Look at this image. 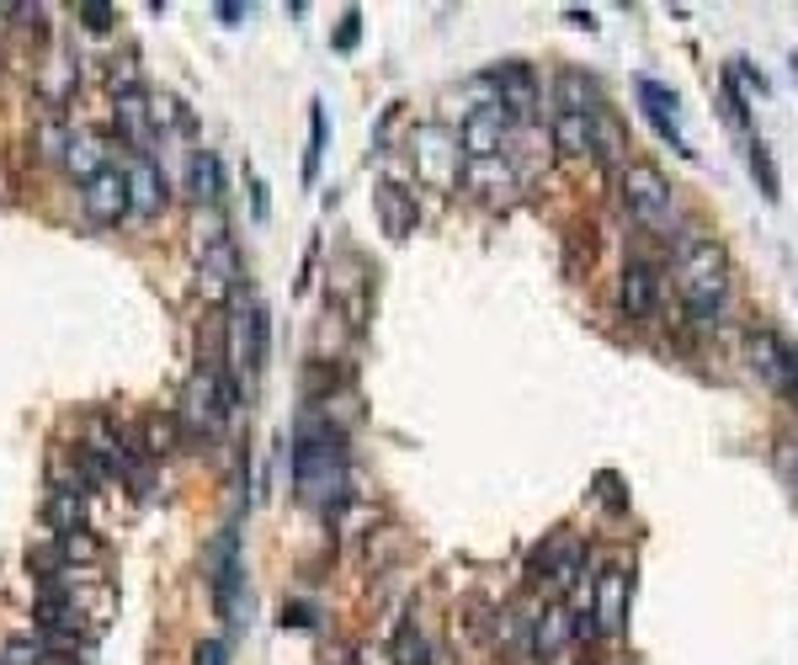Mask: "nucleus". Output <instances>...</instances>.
I'll use <instances>...</instances> for the list:
<instances>
[{
    "instance_id": "obj_30",
    "label": "nucleus",
    "mask_w": 798,
    "mask_h": 665,
    "mask_svg": "<svg viewBox=\"0 0 798 665\" xmlns=\"http://www.w3.org/2000/svg\"><path fill=\"white\" fill-rule=\"evenodd\" d=\"M288 623H293V629H310V623H314V612H310V607H299V601H293V607H282V629H288Z\"/></svg>"
},
{
    "instance_id": "obj_32",
    "label": "nucleus",
    "mask_w": 798,
    "mask_h": 665,
    "mask_svg": "<svg viewBox=\"0 0 798 665\" xmlns=\"http://www.w3.org/2000/svg\"><path fill=\"white\" fill-rule=\"evenodd\" d=\"M357 22H362V16L347 11V22H341V33H336V48H351V43H357Z\"/></svg>"
},
{
    "instance_id": "obj_18",
    "label": "nucleus",
    "mask_w": 798,
    "mask_h": 665,
    "mask_svg": "<svg viewBox=\"0 0 798 665\" xmlns=\"http://www.w3.org/2000/svg\"><path fill=\"white\" fill-rule=\"evenodd\" d=\"M240 336H245V368H250V373H261V368H267V357H272V319H267V309H261V304H250V309H245Z\"/></svg>"
},
{
    "instance_id": "obj_34",
    "label": "nucleus",
    "mask_w": 798,
    "mask_h": 665,
    "mask_svg": "<svg viewBox=\"0 0 798 665\" xmlns=\"http://www.w3.org/2000/svg\"><path fill=\"white\" fill-rule=\"evenodd\" d=\"M794 80H798V59H794Z\"/></svg>"
},
{
    "instance_id": "obj_29",
    "label": "nucleus",
    "mask_w": 798,
    "mask_h": 665,
    "mask_svg": "<svg viewBox=\"0 0 798 665\" xmlns=\"http://www.w3.org/2000/svg\"><path fill=\"white\" fill-rule=\"evenodd\" d=\"M192 661H198V665H229V650H224V639H203Z\"/></svg>"
},
{
    "instance_id": "obj_21",
    "label": "nucleus",
    "mask_w": 798,
    "mask_h": 665,
    "mask_svg": "<svg viewBox=\"0 0 798 665\" xmlns=\"http://www.w3.org/2000/svg\"><path fill=\"white\" fill-rule=\"evenodd\" d=\"M149 112H155V134H160V128H176V134H192V128H198V117H192V112H187V102H181V97H171V91L149 97Z\"/></svg>"
},
{
    "instance_id": "obj_15",
    "label": "nucleus",
    "mask_w": 798,
    "mask_h": 665,
    "mask_svg": "<svg viewBox=\"0 0 798 665\" xmlns=\"http://www.w3.org/2000/svg\"><path fill=\"white\" fill-rule=\"evenodd\" d=\"M554 144L559 155H570V160L596 155V117H586V112H554Z\"/></svg>"
},
{
    "instance_id": "obj_23",
    "label": "nucleus",
    "mask_w": 798,
    "mask_h": 665,
    "mask_svg": "<svg viewBox=\"0 0 798 665\" xmlns=\"http://www.w3.org/2000/svg\"><path fill=\"white\" fill-rule=\"evenodd\" d=\"M319 155H325V102H310V149H304V181L319 176Z\"/></svg>"
},
{
    "instance_id": "obj_28",
    "label": "nucleus",
    "mask_w": 798,
    "mask_h": 665,
    "mask_svg": "<svg viewBox=\"0 0 798 665\" xmlns=\"http://www.w3.org/2000/svg\"><path fill=\"white\" fill-rule=\"evenodd\" d=\"M729 75H734V80H745V86H751L756 97H766V75L756 70L751 59H734V65H729Z\"/></svg>"
},
{
    "instance_id": "obj_22",
    "label": "nucleus",
    "mask_w": 798,
    "mask_h": 665,
    "mask_svg": "<svg viewBox=\"0 0 798 665\" xmlns=\"http://www.w3.org/2000/svg\"><path fill=\"white\" fill-rule=\"evenodd\" d=\"M745 149H751V171H756V181H762V198H766V203H777V198H783V176H777V166H772V149H766V139L756 134Z\"/></svg>"
},
{
    "instance_id": "obj_14",
    "label": "nucleus",
    "mask_w": 798,
    "mask_h": 665,
    "mask_svg": "<svg viewBox=\"0 0 798 665\" xmlns=\"http://www.w3.org/2000/svg\"><path fill=\"white\" fill-rule=\"evenodd\" d=\"M112 149H117V144H106V139H97V134H86V128H75L70 149H65V166H70V171L80 176V187H86L91 176H102L106 166H112Z\"/></svg>"
},
{
    "instance_id": "obj_24",
    "label": "nucleus",
    "mask_w": 798,
    "mask_h": 665,
    "mask_svg": "<svg viewBox=\"0 0 798 665\" xmlns=\"http://www.w3.org/2000/svg\"><path fill=\"white\" fill-rule=\"evenodd\" d=\"M75 80H80V70H75V65H65V59H54V65H48V75H43L48 102H65V97L75 91Z\"/></svg>"
},
{
    "instance_id": "obj_25",
    "label": "nucleus",
    "mask_w": 798,
    "mask_h": 665,
    "mask_svg": "<svg viewBox=\"0 0 798 665\" xmlns=\"http://www.w3.org/2000/svg\"><path fill=\"white\" fill-rule=\"evenodd\" d=\"M394 655H400V665H426V639L411 633V623H400V633H394Z\"/></svg>"
},
{
    "instance_id": "obj_2",
    "label": "nucleus",
    "mask_w": 798,
    "mask_h": 665,
    "mask_svg": "<svg viewBox=\"0 0 798 665\" xmlns=\"http://www.w3.org/2000/svg\"><path fill=\"white\" fill-rule=\"evenodd\" d=\"M676 293L697 325H713L729 298V256L708 235H682L676 240Z\"/></svg>"
},
{
    "instance_id": "obj_12",
    "label": "nucleus",
    "mask_w": 798,
    "mask_h": 665,
    "mask_svg": "<svg viewBox=\"0 0 798 665\" xmlns=\"http://www.w3.org/2000/svg\"><path fill=\"white\" fill-rule=\"evenodd\" d=\"M373 208L383 218V235H394V240H405V235H416V192H405V187H394V181H383L373 187Z\"/></svg>"
},
{
    "instance_id": "obj_3",
    "label": "nucleus",
    "mask_w": 798,
    "mask_h": 665,
    "mask_svg": "<svg viewBox=\"0 0 798 665\" xmlns=\"http://www.w3.org/2000/svg\"><path fill=\"white\" fill-rule=\"evenodd\" d=\"M618 198H623L628 218L644 224V229H665L671 213H676V187L650 160H623L618 166Z\"/></svg>"
},
{
    "instance_id": "obj_27",
    "label": "nucleus",
    "mask_w": 798,
    "mask_h": 665,
    "mask_svg": "<svg viewBox=\"0 0 798 665\" xmlns=\"http://www.w3.org/2000/svg\"><path fill=\"white\" fill-rule=\"evenodd\" d=\"M75 16H80V22H86L91 33H106V27L117 22V11H112L106 0H80V5H75Z\"/></svg>"
},
{
    "instance_id": "obj_31",
    "label": "nucleus",
    "mask_w": 798,
    "mask_h": 665,
    "mask_svg": "<svg viewBox=\"0 0 798 665\" xmlns=\"http://www.w3.org/2000/svg\"><path fill=\"white\" fill-rule=\"evenodd\" d=\"M250 213L267 218V181H261V176H250Z\"/></svg>"
},
{
    "instance_id": "obj_1",
    "label": "nucleus",
    "mask_w": 798,
    "mask_h": 665,
    "mask_svg": "<svg viewBox=\"0 0 798 665\" xmlns=\"http://www.w3.org/2000/svg\"><path fill=\"white\" fill-rule=\"evenodd\" d=\"M293 491L299 500H319L330 517V500L347 495V437L330 416H304L293 426Z\"/></svg>"
},
{
    "instance_id": "obj_7",
    "label": "nucleus",
    "mask_w": 798,
    "mask_h": 665,
    "mask_svg": "<svg viewBox=\"0 0 798 665\" xmlns=\"http://www.w3.org/2000/svg\"><path fill=\"white\" fill-rule=\"evenodd\" d=\"M128 213L134 218H155V213H166L171 203V187H166V171L155 166V155H128Z\"/></svg>"
},
{
    "instance_id": "obj_33",
    "label": "nucleus",
    "mask_w": 798,
    "mask_h": 665,
    "mask_svg": "<svg viewBox=\"0 0 798 665\" xmlns=\"http://www.w3.org/2000/svg\"><path fill=\"white\" fill-rule=\"evenodd\" d=\"M218 16H224V22L235 27V22H240V16H245V5H235V0H224V5H218Z\"/></svg>"
},
{
    "instance_id": "obj_16",
    "label": "nucleus",
    "mask_w": 798,
    "mask_h": 665,
    "mask_svg": "<svg viewBox=\"0 0 798 665\" xmlns=\"http://www.w3.org/2000/svg\"><path fill=\"white\" fill-rule=\"evenodd\" d=\"M485 80L501 91L495 102L512 106V112H527V106H532V97H538V80H532V70H527V65H517V59H512V65H501V70H490Z\"/></svg>"
},
{
    "instance_id": "obj_13",
    "label": "nucleus",
    "mask_w": 798,
    "mask_h": 665,
    "mask_svg": "<svg viewBox=\"0 0 798 665\" xmlns=\"http://www.w3.org/2000/svg\"><path fill=\"white\" fill-rule=\"evenodd\" d=\"M43 517H48L54 532H80V522H86V480H80V474H75V480H59V485L48 491Z\"/></svg>"
},
{
    "instance_id": "obj_5",
    "label": "nucleus",
    "mask_w": 798,
    "mask_h": 665,
    "mask_svg": "<svg viewBox=\"0 0 798 665\" xmlns=\"http://www.w3.org/2000/svg\"><path fill=\"white\" fill-rule=\"evenodd\" d=\"M745 351H751V368L762 373V384L777 388L783 399L798 405V351L788 347L777 330H766V325H756V330L745 336Z\"/></svg>"
},
{
    "instance_id": "obj_4",
    "label": "nucleus",
    "mask_w": 798,
    "mask_h": 665,
    "mask_svg": "<svg viewBox=\"0 0 798 665\" xmlns=\"http://www.w3.org/2000/svg\"><path fill=\"white\" fill-rule=\"evenodd\" d=\"M512 123H517L512 106H501V102L474 106V112L458 123V149H463V160H501L506 144H512Z\"/></svg>"
},
{
    "instance_id": "obj_6",
    "label": "nucleus",
    "mask_w": 798,
    "mask_h": 665,
    "mask_svg": "<svg viewBox=\"0 0 798 665\" xmlns=\"http://www.w3.org/2000/svg\"><path fill=\"white\" fill-rule=\"evenodd\" d=\"M633 91H639V106H644V117L655 123V134H660V139L671 144V149H676L682 160H693L697 149L687 144V134H682V112H676V91H665V86H660V80H650V75H639V86H633Z\"/></svg>"
},
{
    "instance_id": "obj_17",
    "label": "nucleus",
    "mask_w": 798,
    "mask_h": 665,
    "mask_svg": "<svg viewBox=\"0 0 798 665\" xmlns=\"http://www.w3.org/2000/svg\"><path fill=\"white\" fill-rule=\"evenodd\" d=\"M570 633H575V612H570V607H549V612L532 623V655H538V661H554L559 650L570 644Z\"/></svg>"
},
{
    "instance_id": "obj_19",
    "label": "nucleus",
    "mask_w": 798,
    "mask_h": 665,
    "mask_svg": "<svg viewBox=\"0 0 798 665\" xmlns=\"http://www.w3.org/2000/svg\"><path fill=\"white\" fill-rule=\"evenodd\" d=\"M187 181H192V198L213 208V203L224 198V171H218V155H213V149H198V155H192V166H187Z\"/></svg>"
},
{
    "instance_id": "obj_26",
    "label": "nucleus",
    "mask_w": 798,
    "mask_h": 665,
    "mask_svg": "<svg viewBox=\"0 0 798 665\" xmlns=\"http://www.w3.org/2000/svg\"><path fill=\"white\" fill-rule=\"evenodd\" d=\"M43 661H48L43 639H16V644H5V655H0V665H43Z\"/></svg>"
},
{
    "instance_id": "obj_20",
    "label": "nucleus",
    "mask_w": 798,
    "mask_h": 665,
    "mask_svg": "<svg viewBox=\"0 0 798 665\" xmlns=\"http://www.w3.org/2000/svg\"><path fill=\"white\" fill-rule=\"evenodd\" d=\"M559 112H586V117L602 112V97H596V86H591L581 70L559 75Z\"/></svg>"
},
{
    "instance_id": "obj_11",
    "label": "nucleus",
    "mask_w": 798,
    "mask_h": 665,
    "mask_svg": "<svg viewBox=\"0 0 798 665\" xmlns=\"http://www.w3.org/2000/svg\"><path fill=\"white\" fill-rule=\"evenodd\" d=\"M618 304L628 319H650L660 309V272L650 261H628L623 282H618Z\"/></svg>"
},
{
    "instance_id": "obj_8",
    "label": "nucleus",
    "mask_w": 798,
    "mask_h": 665,
    "mask_svg": "<svg viewBox=\"0 0 798 665\" xmlns=\"http://www.w3.org/2000/svg\"><path fill=\"white\" fill-rule=\"evenodd\" d=\"M240 538L235 532H224L218 543H213V612L224 618V623H235V607H240Z\"/></svg>"
},
{
    "instance_id": "obj_9",
    "label": "nucleus",
    "mask_w": 798,
    "mask_h": 665,
    "mask_svg": "<svg viewBox=\"0 0 798 665\" xmlns=\"http://www.w3.org/2000/svg\"><path fill=\"white\" fill-rule=\"evenodd\" d=\"M80 208L91 224H117V218H128V176L117 171V166H106L102 176H91L86 187H80Z\"/></svg>"
},
{
    "instance_id": "obj_10",
    "label": "nucleus",
    "mask_w": 798,
    "mask_h": 665,
    "mask_svg": "<svg viewBox=\"0 0 798 665\" xmlns=\"http://www.w3.org/2000/svg\"><path fill=\"white\" fill-rule=\"evenodd\" d=\"M591 623L596 633H618L628 623V570L623 564H607L591 586Z\"/></svg>"
}]
</instances>
